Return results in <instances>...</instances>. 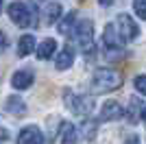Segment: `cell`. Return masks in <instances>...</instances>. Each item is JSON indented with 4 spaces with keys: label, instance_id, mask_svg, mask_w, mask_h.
<instances>
[{
    "label": "cell",
    "instance_id": "obj_3",
    "mask_svg": "<svg viewBox=\"0 0 146 144\" xmlns=\"http://www.w3.org/2000/svg\"><path fill=\"white\" fill-rule=\"evenodd\" d=\"M72 35L76 37L81 50L90 53L92 48H94V24H92V20H81V22H76V29L72 31Z\"/></svg>",
    "mask_w": 146,
    "mask_h": 144
},
{
    "label": "cell",
    "instance_id": "obj_12",
    "mask_svg": "<svg viewBox=\"0 0 146 144\" xmlns=\"http://www.w3.org/2000/svg\"><path fill=\"white\" fill-rule=\"evenodd\" d=\"M7 111L13 116H24L26 114V103L20 96H9L7 98Z\"/></svg>",
    "mask_w": 146,
    "mask_h": 144
},
{
    "label": "cell",
    "instance_id": "obj_24",
    "mask_svg": "<svg viewBox=\"0 0 146 144\" xmlns=\"http://www.w3.org/2000/svg\"><path fill=\"white\" fill-rule=\"evenodd\" d=\"M7 135H9V133H7V131H2V129H0V140H7Z\"/></svg>",
    "mask_w": 146,
    "mask_h": 144
},
{
    "label": "cell",
    "instance_id": "obj_1",
    "mask_svg": "<svg viewBox=\"0 0 146 144\" xmlns=\"http://www.w3.org/2000/svg\"><path fill=\"white\" fill-rule=\"evenodd\" d=\"M122 85V74L111 68H98L92 77V87L94 92L98 94H105V92H111V90H118Z\"/></svg>",
    "mask_w": 146,
    "mask_h": 144
},
{
    "label": "cell",
    "instance_id": "obj_11",
    "mask_svg": "<svg viewBox=\"0 0 146 144\" xmlns=\"http://www.w3.org/2000/svg\"><path fill=\"white\" fill-rule=\"evenodd\" d=\"M72 63H74V50L70 46H63V50L57 55V61H55L57 70H68Z\"/></svg>",
    "mask_w": 146,
    "mask_h": 144
},
{
    "label": "cell",
    "instance_id": "obj_14",
    "mask_svg": "<svg viewBox=\"0 0 146 144\" xmlns=\"http://www.w3.org/2000/svg\"><path fill=\"white\" fill-rule=\"evenodd\" d=\"M35 50V37L33 35H22L18 42V55L20 57H26V55H31Z\"/></svg>",
    "mask_w": 146,
    "mask_h": 144
},
{
    "label": "cell",
    "instance_id": "obj_7",
    "mask_svg": "<svg viewBox=\"0 0 146 144\" xmlns=\"http://www.w3.org/2000/svg\"><path fill=\"white\" fill-rule=\"evenodd\" d=\"M103 44L109 48V50H122V37L116 31V24H107V26H105Z\"/></svg>",
    "mask_w": 146,
    "mask_h": 144
},
{
    "label": "cell",
    "instance_id": "obj_2",
    "mask_svg": "<svg viewBox=\"0 0 146 144\" xmlns=\"http://www.w3.org/2000/svg\"><path fill=\"white\" fill-rule=\"evenodd\" d=\"M9 18H11L13 24L18 26H35L37 20H35V7L33 5H26V2H11L9 5Z\"/></svg>",
    "mask_w": 146,
    "mask_h": 144
},
{
    "label": "cell",
    "instance_id": "obj_5",
    "mask_svg": "<svg viewBox=\"0 0 146 144\" xmlns=\"http://www.w3.org/2000/svg\"><path fill=\"white\" fill-rule=\"evenodd\" d=\"M118 33H120L122 42H133V39H137V35H140V26L133 22L131 15L120 13V15H118Z\"/></svg>",
    "mask_w": 146,
    "mask_h": 144
},
{
    "label": "cell",
    "instance_id": "obj_18",
    "mask_svg": "<svg viewBox=\"0 0 146 144\" xmlns=\"http://www.w3.org/2000/svg\"><path fill=\"white\" fill-rule=\"evenodd\" d=\"M83 127V133H85V138L87 140H94V135H96V122H94V120H87L85 125H81Z\"/></svg>",
    "mask_w": 146,
    "mask_h": 144
},
{
    "label": "cell",
    "instance_id": "obj_23",
    "mask_svg": "<svg viewBox=\"0 0 146 144\" xmlns=\"http://www.w3.org/2000/svg\"><path fill=\"white\" fill-rule=\"evenodd\" d=\"M98 2H100V5H103V7H109L111 2H113V0H98Z\"/></svg>",
    "mask_w": 146,
    "mask_h": 144
},
{
    "label": "cell",
    "instance_id": "obj_4",
    "mask_svg": "<svg viewBox=\"0 0 146 144\" xmlns=\"http://www.w3.org/2000/svg\"><path fill=\"white\" fill-rule=\"evenodd\" d=\"M63 96H66L68 101V107H70V111L76 116H90L92 109H94V98L92 96H74L70 94V92H63Z\"/></svg>",
    "mask_w": 146,
    "mask_h": 144
},
{
    "label": "cell",
    "instance_id": "obj_22",
    "mask_svg": "<svg viewBox=\"0 0 146 144\" xmlns=\"http://www.w3.org/2000/svg\"><path fill=\"white\" fill-rule=\"evenodd\" d=\"M124 144H140V138H137V135H127V138H124Z\"/></svg>",
    "mask_w": 146,
    "mask_h": 144
},
{
    "label": "cell",
    "instance_id": "obj_19",
    "mask_svg": "<svg viewBox=\"0 0 146 144\" xmlns=\"http://www.w3.org/2000/svg\"><path fill=\"white\" fill-rule=\"evenodd\" d=\"M133 9L142 20H146V0H133Z\"/></svg>",
    "mask_w": 146,
    "mask_h": 144
},
{
    "label": "cell",
    "instance_id": "obj_17",
    "mask_svg": "<svg viewBox=\"0 0 146 144\" xmlns=\"http://www.w3.org/2000/svg\"><path fill=\"white\" fill-rule=\"evenodd\" d=\"M129 105H131V109H129V122H133V125H135L137 114H140V109H144V105H142L137 98H131V101H129Z\"/></svg>",
    "mask_w": 146,
    "mask_h": 144
},
{
    "label": "cell",
    "instance_id": "obj_21",
    "mask_svg": "<svg viewBox=\"0 0 146 144\" xmlns=\"http://www.w3.org/2000/svg\"><path fill=\"white\" fill-rule=\"evenodd\" d=\"M7 48H9V37H7V33L0 31V53H5Z\"/></svg>",
    "mask_w": 146,
    "mask_h": 144
},
{
    "label": "cell",
    "instance_id": "obj_26",
    "mask_svg": "<svg viewBox=\"0 0 146 144\" xmlns=\"http://www.w3.org/2000/svg\"><path fill=\"white\" fill-rule=\"evenodd\" d=\"M0 11H2V0H0Z\"/></svg>",
    "mask_w": 146,
    "mask_h": 144
},
{
    "label": "cell",
    "instance_id": "obj_20",
    "mask_svg": "<svg viewBox=\"0 0 146 144\" xmlns=\"http://www.w3.org/2000/svg\"><path fill=\"white\" fill-rule=\"evenodd\" d=\"M135 90L146 96V74H140V77L135 79Z\"/></svg>",
    "mask_w": 146,
    "mask_h": 144
},
{
    "label": "cell",
    "instance_id": "obj_8",
    "mask_svg": "<svg viewBox=\"0 0 146 144\" xmlns=\"http://www.w3.org/2000/svg\"><path fill=\"white\" fill-rule=\"evenodd\" d=\"M33 81H35L33 70H18L11 77V85L15 87V90H29L31 85H33Z\"/></svg>",
    "mask_w": 146,
    "mask_h": 144
},
{
    "label": "cell",
    "instance_id": "obj_25",
    "mask_svg": "<svg viewBox=\"0 0 146 144\" xmlns=\"http://www.w3.org/2000/svg\"><path fill=\"white\" fill-rule=\"evenodd\" d=\"M142 118H144V122H146V107L142 109Z\"/></svg>",
    "mask_w": 146,
    "mask_h": 144
},
{
    "label": "cell",
    "instance_id": "obj_16",
    "mask_svg": "<svg viewBox=\"0 0 146 144\" xmlns=\"http://www.w3.org/2000/svg\"><path fill=\"white\" fill-rule=\"evenodd\" d=\"M61 5L59 2H50L48 7H46V13H44V20H46V24H55L57 20L61 18Z\"/></svg>",
    "mask_w": 146,
    "mask_h": 144
},
{
    "label": "cell",
    "instance_id": "obj_6",
    "mask_svg": "<svg viewBox=\"0 0 146 144\" xmlns=\"http://www.w3.org/2000/svg\"><path fill=\"white\" fill-rule=\"evenodd\" d=\"M18 144H44V133L35 125L24 127L18 135Z\"/></svg>",
    "mask_w": 146,
    "mask_h": 144
},
{
    "label": "cell",
    "instance_id": "obj_15",
    "mask_svg": "<svg viewBox=\"0 0 146 144\" xmlns=\"http://www.w3.org/2000/svg\"><path fill=\"white\" fill-rule=\"evenodd\" d=\"M74 24H76V13L70 11L66 15V18L59 22V33L61 35H72V31H74Z\"/></svg>",
    "mask_w": 146,
    "mask_h": 144
},
{
    "label": "cell",
    "instance_id": "obj_10",
    "mask_svg": "<svg viewBox=\"0 0 146 144\" xmlns=\"http://www.w3.org/2000/svg\"><path fill=\"white\" fill-rule=\"evenodd\" d=\"M61 144H79V131L72 122H61Z\"/></svg>",
    "mask_w": 146,
    "mask_h": 144
},
{
    "label": "cell",
    "instance_id": "obj_9",
    "mask_svg": "<svg viewBox=\"0 0 146 144\" xmlns=\"http://www.w3.org/2000/svg\"><path fill=\"white\" fill-rule=\"evenodd\" d=\"M124 114L122 111V107H120V103H116V101H107L103 105V109H100V122H109V120H116V118H120V116Z\"/></svg>",
    "mask_w": 146,
    "mask_h": 144
},
{
    "label": "cell",
    "instance_id": "obj_13",
    "mask_svg": "<svg viewBox=\"0 0 146 144\" xmlns=\"http://www.w3.org/2000/svg\"><path fill=\"white\" fill-rule=\"evenodd\" d=\"M55 50H57V42L55 39H44L39 46H37V59H50L52 55H55Z\"/></svg>",
    "mask_w": 146,
    "mask_h": 144
}]
</instances>
